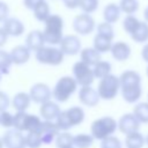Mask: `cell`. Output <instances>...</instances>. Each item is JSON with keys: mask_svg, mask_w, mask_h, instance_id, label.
<instances>
[{"mask_svg": "<svg viewBox=\"0 0 148 148\" xmlns=\"http://www.w3.org/2000/svg\"><path fill=\"white\" fill-rule=\"evenodd\" d=\"M62 30H64L62 17L57 14H51L47 17V20L44 22L43 34H44L45 43H47L50 45L60 44L64 38Z\"/></svg>", "mask_w": 148, "mask_h": 148, "instance_id": "6da1fadb", "label": "cell"}, {"mask_svg": "<svg viewBox=\"0 0 148 148\" xmlns=\"http://www.w3.org/2000/svg\"><path fill=\"white\" fill-rule=\"evenodd\" d=\"M117 128H118V121H116V119H113L112 117L105 116L92 121L90 126V134L94 136V139L102 141L111 136Z\"/></svg>", "mask_w": 148, "mask_h": 148, "instance_id": "7a4b0ae2", "label": "cell"}, {"mask_svg": "<svg viewBox=\"0 0 148 148\" xmlns=\"http://www.w3.org/2000/svg\"><path fill=\"white\" fill-rule=\"evenodd\" d=\"M84 120V111L80 106H72L65 111H61L56 123L60 131H67L73 126L80 125Z\"/></svg>", "mask_w": 148, "mask_h": 148, "instance_id": "3957f363", "label": "cell"}, {"mask_svg": "<svg viewBox=\"0 0 148 148\" xmlns=\"http://www.w3.org/2000/svg\"><path fill=\"white\" fill-rule=\"evenodd\" d=\"M77 82L73 76H62L57 81L52 91V96L58 102H66L75 92Z\"/></svg>", "mask_w": 148, "mask_h": 148, "instance_id": "277c9868", "label": "cell"}, {"mask_svg": "<svg viewBox=\"0 0 148 148\" xmlns=\"http://www.w3.org/2000/svg\"><path fill=\"white\" fill-rule=\"evenodd\" d=\"M119 90H120V81L118 76L110 74L103 77L102 80H99L97 91L102 99H105V101L113 99L119 92Z\"/></svg>", "mask_w": 148, "mask_h": 148, "instance_id": "5b68a950", "label": "cell"}, {"mask_svg": "<svg viewBox=\"0 0 148 148\" xmlns=\"http://www.w3.org/2000/svg\"><path fill=\"white\" fill-rule=\"evenodd\" d=\"M64 52L53 46H43L36 52V60L44 65L58 66L64 60Z\"/></svg>", "mask_w": 148, "mask_h": 148, "instance_id": "8992f818", "label": "cell"}, {"mask_svg": "<svg viewBox=\"0 0 148 148\" xmlns=\"http://www.w3.org/2000/svg\"><path fill=\"white\" fill-rule=\"evenodd\" d=\"M72 72H73V77L75 79L77 84H80L81 87L91 86V83L95 80V74L92 68L87 64L82 62L81 60L73 65Z\"/></svg>", "mask_w": 148, "mask_h": 148, "instance_id": "52a82bcc", "label": "cell"}, {"mask_svg": "<svg viewBox=\"0 0 148 148\" xmlns=\"http://www.w3.org/2000/svg\"><path fill=\"white\" fill-rule=\"evenodd\" d=\"M73 29L79 35H89L95 29V20L89 14L76 15L73 20Z\"/></svg>", "mask_w": 148, "mask_h": 148, "instance_id": "ba28073f", "label": "cell"}, {"mask_svg": "<svg viewBox=\"0 0 148 148\" xmlns=\"http://www.w3.org/2000/svg\"><path fill=\"white\" fill-rule=\"evenodd\" d=\"M140 124L141 123L133 113H125L118 120V130L125 135H127L134 132H139Z\"/></svg>", "mask_w": 148, "mask_h": 148, "instance_id": "9c48e42d", "label": "cell"}, {"mask_svg": "<svg viewBox=\"0 0 148 148\" xmlns=\"http://www.w3.org/2000/svg\"><path fill=\"white\" fill-rule=\"evenodd\" d=\"M29 95L31 97V101H34L35 103L44 104V103L50 101V98L52 96V92H51V90H50L47 84L39 82V83L34 84L30 88Z\"/></svg>", "mask_w": 148, "mask_h": 148, "instance_id": "30bf717a", "label": "cell"}, {"mask_svg": "<svg viewBox=\"0 0 148 148\" xmlns=\"http://www.w3.org/2000/svg\"><path fill=\"white\" fill-rule=\"evenodd\" d=\"M43 143L45 145H50L51 142H53L56 140V138L58 136V134L60 133V130L57 125V123L54 121H50V120H44L39 131H38Z\"/></svg>", "mask_w": 148, "mask_h": 148, "instance_id": "8fae6325", "label": "cell"}, {"mask_svg": "<svg viewBox=\"0 0 148 148\" xmlns=\"http://www.w3.org/2000/svg\"><path fill=\"white\" fill-rule=\"evenodd\" d=\"M3 143L5 147L7 148H25V136L22 134V132L13 128V130H8L3 138Z\"/></svg>", "mask_w": 148, "mask_h": 148, "instance_id": "7c38bea8", "label": "cell"}, {"mask_svg": "<svg viewBox=\"0 0 148 148\" xmlns=\"http://www.w3.org/2000/svg\"><path fill=\"white\" fill-rule=\"evenodd\" d=\"M60 45V50L64 52V54L67 56H74L79 52H81V40L75 35H67L64 36Z\"/></svg>", "mask_w": 148, "mask_h": 148, "instance_id": "4fadbf2b", "label": "cell"}, {"mask_svg": "<svg viewBox=\"0 0 148 148\" xmlns=\"http://www.w3.org/2000/svg\"><path fill=\"white\" fill-rule=\"evenodd\" d=\"M79 99L83 105L95 106L98 104L101 97L96 89H94L91 86H87V87H81L79 91Z\"/></svg>", "mask_w": 148, "mask_h": 148, "instance_id": "5bb4252c", "label": "cell"}, {"mask_svg": "<svg viewBox=\"0 0 148 148\" xmlns=\"http://www.w3.org/2000/svg\"><path fill=\"white\" fill-rule=\"evenodd\" d=\"M45 44V38H44V34L43 31L39 30H32L28 34L27 38H25V46L30 50V51H35L37 52L39 49H42Z\"/></svg>", "mask_w": 148, "mask_h": 148, "instance_id": "9a60e30c", "label": "cell"}, {"mask_svg": "<svg viewBox=\"0 0 148 148\" xmlns=\"http://www.w3.org/2000/svg\"><path fill=\"white\" fill-rule=\"evenodd\" d=\"M110 52L117 61H125L131 56V47L125 42H116L113 43Z\"/></svg>", "mask_w": 148, "mask_h": 148, "instance_id": "2e32d148", "label": "cell"}, {"mask_svg": "<svg viewBox=\"0 0 148 148\" xmlns=\"http://www.w3.org/2000/svg\"><path fill=\"white\" fill-rule=\"evenodd\" d=\"M2 28L5 29V31L7 32L8 36H13V37L21 36L24 32V24L20 20L14 18V17L7 18L3 22V27Z\"/></svg>", "mask_w": 148, "mask_h": 148, "instance_id": "e0dca14e", "label": "cell"}, {"mask_svg": "<svg viewBox=\"0 0 148 148\" xmlns=\"http://www.w3.org/2000/svg\"><path fill=\"white\" fill-rule=\"evenodd\" d=\"M60 108L56 102L49 101L44 104H42L40 106V116L45 119V120H50L53 121L58 118V116L60 114Z\"/></svg>", "mask_w": 148, "mask_h": 148, "instance_id": "ac0fdd59", "label": "cell"}, {"mask_svg": "<svg viewBox=\"0 0 148 148\" xmlns=\"http://www.w3.org/2000/svg\"><path fill=\"white\" fill-rule=\"evenodd\" d=\"M10 57L13 64L23 65L28 62V60L30 59V50L25 45H17L10 51Z\"/></svg>", "mask_w": 148, "mask_h": 148, "instance_id": "d6986e66", "label": "cell"}, {"mask_svg": "<svg viewBox=\"0 0 148 148\" xmlns=\"http://www.w3.org/2000/svg\"><path fill=\"white\" fill-rule=\"evenodd\" d=\"M120 88L125 87H133V86H141V76L135 71H125L119 76Z\"/></svg>", "mask_w": 148, "mask_h": 148, "instance_id": "ffe728a7", "label": "cell"}, {"mask_svg": "<svg viewBox=\"0 0 148 148\" xmlns=\"http://www.w3.org/2000/svg\"><path fill=\"white\" fill-rule=\"evenodd\" d=\"M80 57H81V61L87 64L88 66H95L96 64H98L101 61V53L98 51H96L94 47H86L83 50H81L80 52Z\"/></svg>", "mask_w": 148, "mask_h": 148, "instance_id": "44dd1931", "label": "cell"}, {"mask_svg": "<svg viewBox=\"0 0 148 148\" xmlns=\"http://www.w3.org/2000/svg\"><path fill=\"white\" fill-rule=\"evenodd\" d=\"M30 102H31V97L29 94L27 92H17L13 101V108L16 110V112H25V110L30 106Z\"/></svg>", "mask_w": 148, "mask_h": 148, "instance_id": "7402d4cb", "label": "cell"}, {"mask_svg": "<svg viewBox=\"0 0 148 148\" xmlns=\"http://www.w3.org/2000/svg\"><path fill=\"white\" fill-rule=\"evenodd\" d=\"M121 96L124 101L127 103H135L139 101V98L142 95V88L141 86H133V87H125L120 88Z\"/></svg>", "mask_w": 148, "mask_h": 148, "instance_id": "603a6c76", "label": "cell"}, {"mask_svg": "<svg viewBox=\"0 0 148 148\" xmlns=\"http://www.w3.org/2000/svg\"><path fill=\"white\" fill-rule=\"evenodd\" d=\"M120 7L119 5H116V3H109L104 7V10H103V17H104V22H108L110 24L112 23H116L119 17H120Z\"/></svg>", "mask_w": 148, "mask_h": 148, "instance_id": "cb8c5ba5", "label": "cell"}, {"mask_svg": "<svg viewBox=\"0 0 148 148\" xmlns=\"http://www.w3.org/2000/svg\"><path fill=\"white\" fill-rule=\"evenodd\" d=\"M112 45H113L112 39H110L108 37H104L102 35H98V34L95 35V37H94V49L96 51H98L99 53H105V52L111 51Z\"/></svg>", "mask_w": 148, "mask_h": 148, "instance_id": "d4e9b609", "label": "cell"}, {"mask_svg": "<svg viewBox=\"0 0 148 148\" xmlns=\"http://www.w3.org/2000/svg\"><path fill=\"white\" fill-rule=\"evenodd\" d=\"M125 145L127 148H142L146 145V138L140 132H134L125 136Z\"/></svg>", "mask_w": 148, "mask_h": 148, "instance_id": "484cf974", "label": "cell"}, {"mask_svg": "<svg viewBox=\"0 0 148 148\" xmlns=\"http://www.w3.org/2000/svg\"><path fill=\"white\" fill-rule=\"evenodd\" d=\"M131 38L135 43H146L148 42V23L140 22L136 30L131 35Z\"/></svg>", "mask_w": 148, "mask_h": 148, "instance_id": "4316f807", "label": "cell"}, {"mask_svg": "<svg viewBox=\"0 0 148 148\" xmlns=\"http://www.w3.org/2000/svg\"><path fill=\"white\" fill-rule=\"evenodd\" d=\"M111 64L108 62V61H104V60H101L98 64H96L94 67H92V71H94V74H95V77L102 80L103 77L108 76L111 74Z\"/></svg>", "mask_w": 148, "mask_h": 148, "instance_id": "83f0119b", "label": "cell"}, {"mask_svg": "<svg viewBox=\"0 0 148 148\" xmlns=\"http://www.w3.org/2000/svg\"><path fill=\"white\" fill-rule=\"evenodd\" d=\"M43 121L40 120L39 117L35 116V114H29L27 113V118H25V126H24V130L25 132L28 133H31V132H38L40 126H42Z\"/></svg>", "mask_w": 148, "mask_h": 148, "instance_id": "f1b7e54d", "label": "cell"}, {"mask_svg": "<svg viewBox=\"0 0 148 148\" xmlns=\"http://www.w3.org/2000/svg\"><path fill=\"white\" fill-rule=\"evenodd\" d=\"M56 146L58 148H67V147H73L74 146V136L68 133V132H60L58 136L54 140Z\"/></svg>", "mask_w": 148, "mask_h": 148, "instance_id": "f546056e", "label": "cell"}, {"mask_svg": "<svg viewBox=\"0 0 148 148\" xmlns=\"http://www.w3.org/2000/svg\"><path fill=\"white\" fill-rule=\"evenodd\" d=\"M133 114L138 118L140 123L148 124V102L136 104L133 109Z\"/></svg>", "mask_w": 148, "mask_h": 148, "instance_id": "4dcf8cb0", "label": "cell"}, {"mask_svg": "<svg viewBox=\"0 0 148 148\" xmlns=\"http://www.w3.org/2000/svg\"><path fill=\"white\" fill-rule=\"evenodd\" d=\"M94 143V136L91 134L81 133L74 136V147L75 148H90Z\"/></svg>", "mask_w": 148, "mask_h": 148, "instance_id": "1f68e13d", "label": "cell"}, {"mask_svg": "<svg viewBox=\"0 0 148 148\" xmlns=\"http://www.w3.org/2000/svg\"><path fill=\"white\" fill-rule=\"evenodd\" d=\"M50 15H51L50 14V7H49V3L46 1L42 2L40 5H38L34 9V16H35V18L38 20V21H40V22H45Z\"/></svg>", "mask_w": 148, "mask_h": 148, "instance_id": "d6a6232c", "label": "cell"}, {"mask_svg": "<svg viewBox=\"0 0 148 148\" xmlns=\"http://www.w3.org/2000/svg\"><path fill=\"white\" fill-rule=\"evenodd\" d=\"M140 22L141 21H139L134 15H126V17L123 21V28L128 35H132L139 27Z\"/></svg>", "mask_w": 148, "mask_h": 148, "instance_id": "836d02e7", "label": "cell"}, {"mask_svg": "<svg viewBox=\"0 0 148 148\" xmlns=\"http://www.w3.org/2000/svg\"><path fill=\"white\" fill-rule=\"evenodd\" d=\"M119 7L123 13L127 15H133L139 9V1L138 0H120Z\"/></svg>", "mask_w": 148, "mask_h": 148, "instance_id": "e575fe53", "label": "cell"}, {"mask_svg": "<svg viewBox=\"0 0 148 148\" xmlns=\"http://www.w3.org/2000/svg\"><path fill=\"white\" fill-rule=\"evenodd\" d=\"M43 143L38 132H31L25 135V145L28 148H39Z\"/></svg>", "mask_w": 148, "mask_h": 148, "instance_id": "d590c367", "label": "cell"}, {"mask_svg": "<svg viewBox=\"0 0 148 148\" xmlns=\"http://www.w3.org/2000/svg\"><path fill=\"white\" fill-rule=\"evenodd\" d=\"M13 60L10 57V53L0 50V73H8L9 67L12 66Z\"/></svg>", "mask_w": 148, "mask_h": 148, "instance_id": "8d00e7d4", "label": "cell"}, {"mask_svg": "<svg viewBox=\"0 0 148 148\" xmlns=\"http://www.w3.org/2000/svg\"><path fill=\"white\" fill-rule=\"evenodd\" d=\"M97 34L102 35L104 37H108L110 39H113V37H114V30L112 28V24H110L108 22H102L97 25Z\"/></svg>", "mask_w": 148, "mask_h": 148, "instance_id": "74e56055", "label": "cell"}, {"mask_svg": "<svg viewBox=\"0 0 148 148\" xmlns=\"http://www.w3.org/2000/svg\"><path fill=\"white\" fill-rule=\"evenodd\" d=\"M25 118H27V112H16L14 114V126L13 127L20 132H25V130H24Z\"/></svg>", "mask_w": 148, "mask_h": 148, "instance_id": "f35d334b", "label": "cell"}, {"mask_svg": "<svg viewBox=\"0 0 148 148\" xmlns=\"http://www.w3.org/2000/svg\"><path fill=\"white\" fill-rule=\"evenodd\" d=\"M98 7V0H81L80 8L84 14H90L95 12Z\"/></svg>", "mask_w": 148, "mask_h": 148, "instance_id": "ab89813d", "label": "cell"}, {"mask_svg": "<svg viewBox=\"0 0 148 148\" xmlns=\"http://www.w3.org/2000/svg\"><path fill=\"white\" fill-rule=\"evenodd\" d=\"M0 125L6 128L13 127L14 126V114L8 112L7 110L0 112Z\"/></svg>", "mask_w": 148, "mask_h": 148, "instance_id": "60d3db41", "label": "cell"}, {"mask_svg": "<svg viewBox=\"0 0 148 148\" xmlns=\"http://www.w3.org/2000/svg\"><path fill=\"white\" fill-rule=\"evenodd\" d=\"M101 148H121V142L118 138L111 135L101 142Z\"/></svg>", "mask_w": 148, "mask_h": 148, "instance_id": "b9f144b4", "label": "cell"}, {"mask_svg": "<svg viewBox=\"0 0 148 148\" xmlns=\"http://www.w3.org/2000/svg\"><path fill=\"white\" fill-rule=\"evenodd\" d=\"M9 104H10V101H9V97L7 96V94H5L3 91H0V112L6 111L7 108L9 106Z\"/></svg>", "mask_w": 148, "mask_h": 148, "instance_id": "7bdbcfd3", "label": "cell"}, {"mask_svg": "<svg viewBox=\"0 0 148 148\" xmlns=\"http://www.w3.org/2000/svg\"><path fill=\"white\" fill-rule=\"evenodd\" d=\"M9 14V7L7 6L6 2L0 1V22H5L8 18Z\"/></svg>", "mask_w": 148, "mask_h": 148, "instance_id": "ee69618b", "label": "cell"}, {"mask_svg": "<svg viewBox=\"0 0 148 148\" xmlns=\"http://www.w3.org/2000/svg\"><path fill=\"white\" fill-rule=\"evenodd\" d=\"M45 0H24V6L28 8V9H31L34 10L38 5H40L42 2H44Z\"/></svg>", "mask_w": 148, "mask_h": 148, "instance_id": "f6af8a7d", "label": "cell"}, {"mask_svg": "<svg viewBox=\"0 0 148 148\" xmlns=\"http://www.w3.org/2000/svg\"><path fill=\"white\" fill-rule=\"evenodd\" d=\"M64 5L69 8V9H75L77 7H80V3H81V0H62Z\"/></svg>", "mask_w": 148, "mask_h": 148, "instance_id": "bcb514c9", "label": "cell"}, {"mask_svg": "<svg viewBox=\"0 0 148 148\" xmlns=\"http://www.w3.org/2000/svg\"><path fill=\"white\" fill-rule=\"evenodd\" d=\"M7 38H8L7 32L5 31V29H3V28H0V47H1V46H3V45L6 44Z\"/></svg>", "mask_w": 148, "mask_h": 148, "instance_id": "7dc6e473", "label": "cell"}, {"mask_svg": "<svg viewBox=\"0 0 148 148\" xmlns=\"http://www.w3.org/2000/svg\"><path fill=\"white\" fill-rule=\"evenodd\" d=\"M141 57H142V59L146 62H148V44H146L142 47V50H141Z\"/></svg>", "mask_w": 148, "mask_h": 148, "instance_id": "c3c4849f", "label": "cell"}, {"mask_svg": "<svg viewBox=\"0 0 148 148\" xmlns=\"http://www.w3.org/2000/svg\"><path fill=\"white\" fill-rule=\"evenodd\" d=\"M143 17H145V21L148 23V6L145 8V10H143Z\"/></svg>", "mask_w": 148, "mask_h": 148, "instance_id": "681fc988", "label": "cell"}, {"mask_svg": "<svg viewBox=\"0 0 148 148\" xmlns=\"http://www.w3.org/2000/svg\"><path fill=\"white\" fill-rule=\"evenodd\" d=\"M3 146H5V143H3V140L0 138V148H3Z\"/></svg>", "mask_w": 148, "mask_h": 148, "instance_id": "f907efd6", "label": "cell"}, {"mask_svg": "<svg viewBox=\"0 0 148 148\" xmlns=\"http://www.w3.org/2000/svg\"><path fill=\"white\" fill-rule=\"evenodd\" d=\"M146 145H148V134H147V136H146Z\"/></svg>", "mask_w": 148, "mask_h": 148, "instance_id": "816d5d0a", "label": "cell"}, {"mask_svg": "<svg viewBox=\"0 0 148 148\" xmlns=\"http://www.w3.org/2000/svg\"><path fill=\"white\" fill-rule=\"evenodd\" d=\"M147 76H148V67H147Z\"/></svg>", "mask_w": 148, "mask_h": 148, "instance_id": "f5cc1de1", "label": "cell"}, {"mask_svg": "<svg viewBox=\"0 0 148 148\" xmlns=\"http://www.w3.org/2000/svg\"><path fill=\"white\" fill-rule=\"evenodd\" d=\"M67 148H74V146H73V147H67Z\"/></svg>", "mask_w": 148, "mask_h": 148, "instance_id": "db71d44e", "label": "cell"}, {"mask_svg": "<svg viewBox=\"0 0 148 148\" xmlns=\"http://www.w3.org/2000/svg\"><path fill=\"white\" fill-rule=\"evenodd\" d=\"M0 81H1V73H0Z\"/></svg>", "mask_w": 148, "mask_h": 148, "instance_id": "11a10c76", "label": "cell"}]
</instances>
